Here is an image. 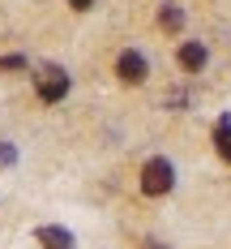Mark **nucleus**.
I'll return each mask as SVG.
<instances>
[{"mask_svg":"<svg viewBox=\"0 0 231 249\" xmlns=\"http://www.w3.org/2000/svg\"><path fill=\"white\" fill-rule=\"evenodd\" d=\"M39 245L43 249H73V232H64V228H39Z\"/></svg>","mask_w":231,"mask_h":249,"instance_id":"obj_4","label":"nucleus"},{"mask_svg":"<svg viewBox=\"0 0 231 249\" xmlns=\"http://www.w3.org/2000/svg\"><path fill=\"white\" fill-rule=\"evenodd\" d=\"M22 65H26L22 56H4V60H0V69H22Z\"/></svg>","mask_w":231,"mask_h":249,"instance_id":"obj_8","label":"nucleus"},{"mask_svg":"<svg viewBox=\"0 0 231 249\" xmlns=\"http://www.w3.org/2000/svg\"><path fill=\"white\" fill-rule=\"evenodd\" d=\"M180 22H184V13H180L176 4H163V13H158V26H163V30H180Z\"/></svg>","mask_w":231,"mask_h":249,"instance_id":"obj_7","label":"nucleus"},{"mask_svg":"<svg viewBox=\"0 0 231 249\" xmlns=\"http://www.w3.org/2000/svg\"><path fill=\"white\" fill-rule=\"evenodd\" d=\"M69 4H73V9H90L94 0H69Z\"/></svg>","mask_w":231,"mask_h":249,"instance_id":"obj_10","label":"nucleus"},{"mask_svg":"<svg viewBox=\"0 0 231 249\" xmlns=\"http://www.w3.org/2000/svg\"><path fill=\"white\" fill-rule=\"evenodd\" d=\"M64 95H69V73L47 69V73L39 77V99H43V103H60Z\"/></svg>","mask_w":231,"mask_h":249,"instance_id":"obj_2","label":"nucleus"},{"mask_svg":"<svg viewBox=\"0 0 231 249\" xmlns=\"http://www.w3.org/2000/svg\"><path fill=\"white\" fill-rule=\"evenodd\" d=\"M146 249H163V245H146Z\"/></svg>","mask_w":231,"mask_h":249,"instance_id":"obj_11","label":"nucleus"},{"mask_svg":"<svg viewBox=\"0 0 231 249\" xmlns=\"http://www.w3.org/2000/svg\"><path fill=\"white\" fill-rule=\"evenodd\" d=\"M0 163H13V150L4 146V142H0Z\"/></svg>","mask_w":231,"mask_h":249,"instance_id":"obj_9","label":"nucleus"},{"mask_svg":"<svg viewBox=\"0 0 231 249\" xmlns=\"http://www.w3.org/2000/svg\"><path fill=\"white\" fill-rule=\"evenodd\" d=\"M116 73H120V82H146V56L141 52H124L120 60H116Z\"/></svg>","mask_w":231,"mask_h":249,"instance_id":"obj_3","label":"nucleus"},{"mask_svg":"<svg viewBox=\"0 0 231 249\" xmlns=\"http://www.w3.org/2000/svg\"><path fill=\"white\" fill-rule=\"evenodd\" d=\"M201 65H205V48H201V43H184V48H180V69L197 73Z\"/></svg>","mask_w":231,"mask_h":249,"instance_id":"obj_5","label":"nucleus"},{"mask_svg":"<svg viewBox=\"0 0 231 249\" xmlns=\"http://www.w3.org/2000/svg\"><path fill=\"white\" fill-rule=\"evenodd\" d=\"M214 146H218L223 159H231V116H223V121L214 124Z\"/></svg>","mask_w":231,"mask_h":249,"instance_id":"obj_6","label":"nucleus"},{"mask_svg":"<svg viewBox=\"0 0 231 249\" xmlns=\"http://www.w3.org/2000/svg\"><path fill=\"white\" fill-rule=\"evenodd\" d=\"M171 185H176V172H171V163H167V159H150V163L141 168V194L158 198V194H167Z\"/></svg>","mask_w":231,"mask_h":249,"instance_id":"obj_1","label":"nucleus"}]
</instances>
